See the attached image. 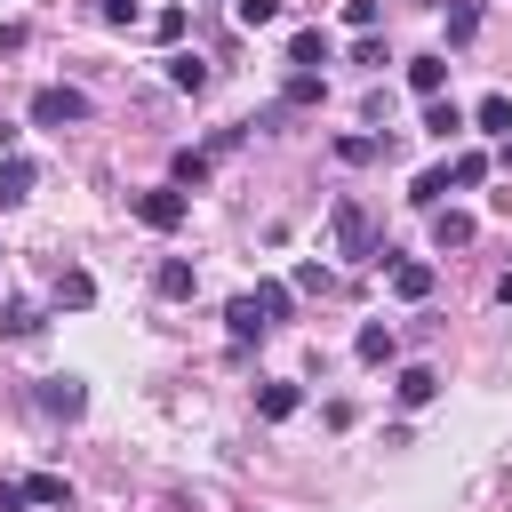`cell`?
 <instances>
[{"label": "cell", "mask_w": 512, "mask_h": 512, "mask_svg": "<svg viewBox=\"0 0 512 512\" xmlns=\"http://www.w3.org/2000/svg\"><path fill=\"white\" fill-rule=\"evenodd\" d=\"M328 232H336V256H360V264H368V256H376V264L392 256V248H376V216H368V208H360L352 192H344V200L328 208Z\"/></svg>", "instance_id": "cell-1"}, {"label": "cell", "mask_w": 512, "mask_h": 512, "mask_svg": "<svg viewBox=\"0 0 512 512\" xmlns=\"http://www.w3.org/2000/svg\"><path fill=\"white\" fill-rule=\"evenodd\" d=\"M128 208H136V224H152V232H176V224L192 216V200H184V184H152V192H136Z\"/></svg>", "instance_id": "cell-2"}, {"label": "cell", "mask_w": 512, "mask_h": 512, "mask_svg": "<svg viewBox=\"0 0 512 512\" xmlns=\"http://www.w3.org/2000/svg\"><path fill=\"white\" fill-rule=\"evenodd\" d=\"M96 104L80 96V88H32V128H72V120H88Z\"/></svg>", "instance_id": "cell-3"}, {"label": "cell", "mask_w": 512, "mask_h": 512, "mask_svg": "<svg viewBox=\"0 0 512 512\" xmlns=\"http://www.w3.org/2000/svg\"><path fill=\"white\" fill-rule=\"evenodd\" d=\"M392 296H400V304H424V296H432V264H424V256H392Z\"/></svg>", "instance_id": "cell-4"}, {"label": "cell", "mask_w": 512, "mask_h": 512, "mask_svg": "<svg viewBox=\"0 0 512 512\" xmlns=\"http://www.w3.org/2000/svg\"><path fill=\"white\" fill-rule=\"evenodd\" d=\"M40 408H48V416H80V408H88V384H80V376H40Z\"/></svg>", "instance_id": "cell-5"}, {"label": "cell", "mask_w": 512, "mask_h": 512, "mask_svg": "<svg viewBox=\"0 0 512 512\" xmlns=\"http://www.w3.org/2000/svg\"><path fill=\"white\" fill-rule=\"evenodd\" d=\"M352 352H360L368 368H384V360L400 352V336H392V320H360V336H352Z\"/></svg>", "instance_id": "cell-6"}, {"label": "cell", "mask_w": 512, "mask_h": 512, "mask_svg": "<svg viewBox=\"0 0 512 512\" xmlns=\"http://www.w3.org/2000/svg\"><path fill=\"white\" fill-rule=\"evenodd\" d=\"M152 288H160V296H168V304H184V296H192V288H200V272H192V264H184V256H160V272H152Z\"/></svg>", "instance_id": "cell-7"}, {"label": "cell", "mask_w": 512, "mask_h": 512, "mask_svg": "<svg viewBox=\"0 0 512 512\" xmlns=\"http://www.w3.org/2000/svg\"><path fill=\"white\" fill-rule=\"evenodd\" d=\"M32 184H40V168L16 152V160H0V208H16V200H32Z\"/></svg>", "instance_id": "cell-8"}, {"label": "cell", "mask_w": 512, "mask_h": 512, "mask_svg": "<svg viewBox=\"0 0 512 512\" xmlns=\"http://www.w3.org/2000/svg\"><path fill=\"white\" fill-rule=\"evenodd\" d=\"M408 88H416V96L432 104V96L448 88V56H408Z\"/></svg>", "instance_id": "cell-9"}, {"label": "cell", "mask_w": 512, "mask_h": 512, "mask_svg": "<svg viewBox=\"0 0 512 512\" xmlns=\"http://www.w3.org/2000/svg\"><path fill=\"white\" fill-rule=\"evenodd\" d=\"M392 392H400V408H424V400L440 392V368H424V360H416V368H400V384H392Z\"/></svg>", "instance_id": "cell-10"}, {"label": "cell", "mask_w": 512, "mask_h": 512, "mask_svg": "<svg viewBox=\"0 0 512 512\" xmlns=\"http://www.w3.org/2000/svg\"><path fill=\"white\" fill-rule=\"evenodd\" d=\"M296 408H304V392H296V384H256V416H272V424H288Z\"/></svg>", "instance_id": "cell-11"}, {"label": "cell", "mask_w": 512, "mask_h": 512, "mask_svg": "<svg viewBox=\"0 0 512 512\" xmlns=\"http://www.w3.org/2000/svg\"><path fill=\"white\" fill-rule=\"evenodd\" d=\"M432 240L440 248H472V216L464 208H432Z\"/></svg>", "instance_id": "cell-12"}, {"label": "cell", "mask_w": 512, "mask_h": 512, "mask_svg": "<svg viewBox=\"0 0 512 512\" xmlns=\"http://www.w3.org/2000/svg\"><path fill=\"white\" fill-rule=\"evenodd\" d=\"M48 320H40V304H24V296H8L0 304V336H40Z\"/></svg>", "instance_id": "cell-13"}, {"label": "cell", "mask_w": 512, "mask_h": 512, "mask_svg": "<svg viewBox=\"0 0 512 512\" xmlns=\"http://www.w3.org/2000/svg\"><path fill=\"white\" fill-rule=\"evenodd\" d=\"M224 328H232V336H240V344H248V336H264V328H272V320H264V312H256V296H232V304H224Z\"/></svg>", "instance_id": "cell-14"}, {"label": "cell", "mask_w": 512, "mask_h": 512, "mask_svg": "<svg viewBox=\"0 0 512 512\" xmlns=\"http://www.w3.org/2000/svg\"><path fill=\"white\" fill-rule=\"evenodd\" d=\"M248 296H256V312H264V320H272V328H280V320H288V312H296V296H288V288H280V280H256V288H248Z\"/></svg>", "instance_id": "cell-15"}, {"label": "cell", "mask_w": 512, "mask_h": 512, "mask_svg": "<svg viewBox=\"0 0 512 512\" xmlns=\"http://www.w3.org/2000/svg\"><path fill=\"white\" fill-rule=\"evenodd\" d=\"M24 496H32V504H64V512H72V480H64V472H32V480H24Z\"/></svg>", "instance_id": "cell-16"}, {"label": "cell", "mask_w": 512, "mask_h": 512, "mask_svg": "<svg viewBox=\"0 0 512 512\" xmlns=\"http://www.w3.org/2000/svg\"><path fill=\"white\" fill-rule=\"evenodd\" d=\"M288 64L320 72V64H328V32H296V40H288Z\"/></svg>", "instance_id": "cell-17"}, {"label": "cell", "mask_w": 512, "mask_h": 512, "mask_svg": "<svg viewBox=\"0 0 512 512\" xmlns=\"http://www.w3.org/2000/svg\"><path fill=\"white\" fill-rule=\"evenodd\" d=\"M472 120H480L488 136H512V96H480V104H472Z\"/></svg>", "instance_id": "cell-18"}, {"label": "cell", "mask_w": 512, "mask_h": 512, "mask_svg": "<svg viewBox=\"0 0 512 512\" xmlns=\"http://www.w3.org/2000/svg\"><path fill=\"white\" fill-rule=\"evenodd\" d=\"M168 80H176L184 96H200V88H208V64H200V56H168Z\"/></svg>", "instance_id": "cell-19"}, {"label": "cell", "mask_w": 512, "mask_h": 512, "mask_svg": "<svg viewBox=\"0 0 512 512\" xmlns=\"http://www.w3.org/2000/svg\"><path fill=\"white\" fill-rule=\"evenodd\" d=\"M168 184H208V152H192V144H184V152L168 160Z\"/></svg>", "instance_id": "cell-20"}, {"label": "cell", "mask_w": 512, "mask_h": 512, "mask_svg": "<svg viewBox=\"0 0 512 512\" xmlns=\"http://www.w3.org/2000/svg\"><path fill=\"white\" fill-rule=\"evenodd\" d=\"M56 304H72V312L96 304V280H88V272H56Z\"/></svg>", "instance_id": "cell-21"}, {"label": "cell", "mask_w": 512, "mask_h": 512, "mask_svg": "<svg viewBox=\"0 0 512 512\" xmlns=\"http://www.w3.org/2000/svg\"><path fill=\"white\" fill-rule=\"evenodd\" d=\"M440 192H448V168H424V176L408 184V200H416V208H440Z\"/></svg>", "instance_id": "cell-22"}, {"label": "cell", "mask_w": 512, "mask_h": 512, "mask_svg": "<svg viewBox=\"0 0 512 512\" xmlns=\"http://www.w3.org/2000/svg\"><path fill=\"white\" fill-rule=\"evenodd\" d=\"M424 128H432V136H456V128H464V112H456V104H440V96H432V104H424Z\"/></svg>", "instance_id": "cell-23"}, {"label": "cell", "mask_w": 512, "mask_h": 512, "mask_svg": "<svg viewBox=\"0 0 512 512\" xmlns=\"http://www.w3.org/2000/svg\"><path fill=\"white\" fill-rule=\"evenodd\" d=\"M376 152H384V144H376V136H336V160H352V168H368V160H376Z\"/></svg>", "instance_id": "cell-24"}, {"label": "cell", "mask_w": 512, "mask_h": 512, "mask_svg": "<svg viewBox=\"0 0 512 512\" xmlns=\"http://www.w3.org/2000/svg\"><path fill=\"white\" fill-rule=\"evenodd\" d=\"M480 32V8L472 0H448V40H472Z\"/></svg>", "instance_id": "cell-25"}, {"label": "cell", "mask_w": 512, "mask_h": 512, "mask_svg": "<svg viewBox=\"0 0 512 512\" xmlns=\"http://www.w3.org/2000/svg\"><path fill=\"white\" fill-rule=\"evenodd\" d=\"M280 104H320V72H296V80L280 88Z\"/></svg>", "instance_id": "cell-26"}, {"label": "cell", "mask_w": 512, "mask_h": 512, "mask_svg": "<svg viewBox=\"0 0 512 512\" xmlns=\"http://www.w3.org/2000/svg\"><path fill=\"white\" fill-rule=\"evenodd\" d=\"M232 16L256 32V24H272V16H280V0H232Z\"/></svg>", "instance_id": "cell-27"}, {"label": "cell", "mask_w": 512, "mask_h": 512, "mask_svg": "<svg viewBox=\"0 0 512 512\" xmlns=\"http://www.w3.org/2000/svg\"><path fill=\"white\" fill-rule=\"evenodd\" d=\"M376 16H384V0H344V24H352V32H368Z\"/></svg>", "instance_id": "cell-28"}, {"label": "cell", "mask_w": 512, "mask_h": 512, "mask_svg": "<svg viewBox=\"0 0 512 512\" xmlns=\"http://www.w3.org/2000/svg\"><path fill=\"white\" fill-rule=\"evenodd\" d=\"M480 176H488V160H480V152H464V160L448 168V184H480Z\"/></svg>", "instance_id": "cell-29"}, {"label": "cell", "mask_w": 512, "mask_h": 512, "mask_svg": "<svg viewBox=\"0 0 512 512\" xmlns=\"http://www.w3.org/2000/svg\"><path fill=\"white\" fill-rule=\"evenodd\" d=\"M32 496H24V480H0V512H24Z\"/></svg>", "instance_id": "cell-30"}, {"label": "cell", "mask_w": 512, "mask_h": 512, "mask_svg": "<svg viewBox=\"0 0 512 512\" xmlns=\"http://www.w3.org/2000/svg\"><path fill=\"white\" fill-rule=\"evenodd\" d=\"M24 48V24H0V56H16Z\"/></svg>", "instance_id": "cell-31"}, {"label": "cell", "mask_w": 512, "mask_h": 512, "mask_svg": "<svg viewBox=\"0 0 512 512\" xmlns=\"http://www.w3.org/2000/svg\"><path fill=\"white\" fill-rule=\"evenodd\" d=\"M496 304H512V272H504V280H496Z\"/></svg>", "instance_id": "cell-32"}, {"label": "cell", "mask_w": 512, "mask_h": 512, "mask_svg": "<svg viewBox=\"0 0 512 512\" xmlns=\"http://www.w3.org/2000/svg\"><path fill=\"white\" fill-rule=\"evenodd\" d=\"M504 168H512V136H504Z\"/></svg>", "instance_id": "cell-33"}]
</instances>
